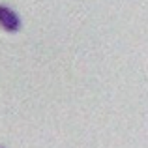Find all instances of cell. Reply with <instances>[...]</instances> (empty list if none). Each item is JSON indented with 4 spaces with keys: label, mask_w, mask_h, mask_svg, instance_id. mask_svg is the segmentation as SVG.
Returning a JSON list of instances; mask_svg holds the SVG:
<instances>
[{
    "label": "cell",
    "mask_w": 148,
    "mask_h": 148,
    "mask_svg": "<svg viewBox=\"0 0 148 148\" xmlns=\"http://www.w3.org/2000/svg\"><path fill=\"white\" fill-rule=\"evenodd\" d=\"M0 26L8 32H17L21 28V21L19 17L6 6H0Z\"/></svg>",
    "instance_id": "6da1fadb"
}]
</instances>
